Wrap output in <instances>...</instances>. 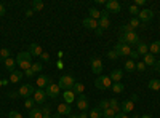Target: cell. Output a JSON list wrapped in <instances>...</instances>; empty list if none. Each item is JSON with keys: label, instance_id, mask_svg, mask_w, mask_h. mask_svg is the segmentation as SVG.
<instances>
[{"label": "cell", "instance_id": "cell-1", "mask_svg": "<svg viewBox=\"0 0 160 118\" xmlns=\"http://www.w3.org/2000/svg\"><path fill=\"white\" fill-rule=\"evenodd\" d=\"M16 65L22 70H28L32 67V54L29 51H21L16 56Z\"/></svg>", "mask_w": 160, "mask_h": 118}, {"label": "cell", "instance_id": "cell-2", "mask_svg": "<svg viewBox=\"0 0 160 118\" xmlns=\"http://www.w3.org/2000/svg\"><path fill=\"white\" fill-rule=\"evenodd\" d=\"M118 42L120 43H127V45H138L141 40H139V35L133 31V32H125V34H120L118 37Z\"/></svg>", "mask_w": 160, "mask_h": 118}, {"label": "cell", "instance_id": "cell-3", "mask_svg": "<svg viewBox=\"0 0 160 118\" xmlns=\"http://www.w3.org/2000/svg\"><path fill=\"white\" fill-rule=\"evenodd\" d=\"M58 85H59L61 89L69 91V89H72V86L75 85V78H74L72 75H62V77H59Z\"/></svg>", "mask_w": 160, "mask_h": 118}, {"label": "cell", "instance_id": "cell-4", "mask_svg": "<svg viewBox=\"0 0 160 118\" xmlns=\"http://www.w3.org/2000/svg\"><path fill=\"white\" fill-rule=\"evenodd\" d=\"M114 50H115V53H117L118 58H122V56H130V54H131V51H133L130 45H127V43H120V42L115 43Z\"/></svg>", "mask_w": 160, "mask_h": 118}, {"label": "cell", "instance_id": "cell-5", "mask_svg": "<svg viewBox=\"0 0 160 118\" xmlns=\"http://www.w3.org/2000/svg\"><path fill=\"white\" fill-rule=\"evenodd\" d=\"M95 86L98 89H109L112 86V80L109 77H106V75H101V77H98L95 80Z\"/></svg>", "mask_w": 160, "mask_h": 118}, {"label": "cell", "instance_id": "cell-6", "mask_svg": "<svg viewBox=\"0 0 160 118\" xmlns=\"http://www.w3.org/2000/svg\"><path fill=\"white\" fill-rule=\"evenodd\" d=\"M90 64H91V72L95 73V75H101L102 73V61H101V58H98V56H93L91 59H90Z\"/></svg>", "mask_w": 160, "mask_h": 118}, {"label": "cell", "instance_id": "cell-7", "mask_svg": "<svg viewBox=\"0 0 160 118\" xmlns=\"http://www.w3.org/2000/svg\"><path fill=\"white\" fill-rule=\"evenodd\" d=\"M138 19L141 21V24H146V22L152 21V19H154V11L149 10V8H142V10H139ZM142 27H144V26H142Z\"/></svg>", "mask_w": 160, "mask_h": 118}, {"label": "cell", "instance_id": "cell-8", "mask_svg": "<svg viewBox=\"0 0 160 118\" xmlns=\"http://www.w3.org/2000/svg\"><path fill=\"white\" fill-rule=\"evenodd\" d=\"M59 93H61V88H59L58 83H51V85H48V86L45 88V94H47V97L56 99V97L59 96Z\"/></svg>", "mask_w": 160, "mask_h": 118}, {"label": "cell", "instance_id": "cell-9", "mask_svg": "<svg viewBox=\"0 0 160 118\" xmlns=\"http://www.w3.org/2000/svg\"><path fill=\"white\" fill-rule=\"evenodd\" d=\"M34 91H35V88H34L31 83L22 85V86L18 89V96H21V97H24V99H28V97L34 96Z\"/></svg>", "mask_w": 160, "mask_h": 118}, {"label": "cell", "instance_id": "cell-10", "mask_svg": "<svg viewBox=\"0 0 160 118\" xmlns=\"http://www.w3.org/2000/svg\"><path fill=\"white\" fill-rule=\"evenodd\" d=\"M32 99L35 101V104L37 106H45V101H47V94H45V89H35L34 91V96H32Z\"/></svg>", "mask_w": 160, "mask_h": 118}, {"label": "cell", "instance_id": "cell-11", "mask_svg": "<svg viewBox=\"0 0 160 118\" xmlns=\"http://www.w3.org/2000/svg\"><path fill=\"white\" fill-rule=\"evenodd\" d=\"M98 24H99L98 29H101V31H104V29L109 27V24H111V21H109V11H106V10L101 11V18H99Z\"/></svg>", "mask_w": 160, "mask_h": 118}, {"label": "cell", "instance_id": "cell-12", "mask_svg": "<svg viewBox=\"0 0 160 118\" xmlns=\"http://www.w3.org/2000/svg\"><path fill=\"white\" fill-rule=\"evenodd\" d=\"M53 82H51V77L50 75H38L37 77V86L40 88V89H45L48 85H51Z\"/></svg>", "mask_w": 160, "mask_h": 118}, {"label": "cell", "instance_id": "cell-13", "mask_svg": "<svg viewBox=\"0 0 160 118\" xmlns=\"http://www.w3.org/2000/svg\"><path fill=\"white\" fill-rule=\"evenodd\" d=\"M133 110H135V102H133L131 99L128 101H123V102H120V112H123V113H131Z\"/></svg>", "mask_w": 160, "mask_h": 118}, {"label": "cell", "instance_id": "cell-14", "mask_svg": "<svg viewBox=\"0 0 160 118\" xmlns=\"http://www.w3.org/2000/svg\"><path fill=\"white\" fill-rule=\"evenodd\" d=\"M122 10V5H120L117 0H109V2H106V11L109 13H120Z\"/></svg>", "mask_w": 160, "mask_h": 118}, {"label": "cell", "instance_id": "cell-15", "mask_svg": "<svg viewBox=\"0 0 160 118\" xmlns=\"http://www.w3.org/2000/svg\"><path fill=\"white\" fill-rule=\"evenodd\" d=\"M75 104H77V107H78V110H80V112H85V110L88 109V99H87V96H85V94L77 96Z\"/></svg>", "mask_w": 160, "mask_h": 118}, {"label": "cell", "instance_id": "cell-16", "mask_svg": "<svg viewBox=\"0 0 160 118\" xmlns=\"http://www.w3.org/2000/svg\"><path fill=\"white\" fill-rule=\"evenodd\" d=\"M82 24H83V27L88 29V31H96V29L99 27L98 21H96V19H91V18H85V19L82 21Z\"/></svg>", "mask_w": 160, "mask_h": 118}, {"label": "cell", "instance_id": "cell-17", "mask_svg": "<svg viewBox=\"0 0 160 118\" xmlns=\"http://www.w3.org/2000/svg\"><path fill=\"white\" fill-rule=\"evenodd\" d=\"M29 53L32 54V58L35 56V58H40L42 56V53H43V50H42V46H40L38 43H31L29 45Z\"/></svg>", "mask_w": 160, "mask_h": 118}, {"label": "cell", "instance_id": "cell-18", "mask_svg": "<svg viewBox=\"0 0 160 118\" xmlns=\"http://www.w3.org/2000/svg\"><path fill=\"white\" fill-rule=\"evenodd\" d=\"M56 113H59L61 116H69L71 115V106H69V104H66V102H61L58 106Z\"/></svg>", "mask_w": 160, "mask_h": 118}, {"label": "cell", "instance_id": "cell-19", "mask_svg": "<svg viewBox=\"0 0 160 118\" xmlns=\"http://www.w3.org/2000/svg\"><path fill=\"white\" fill-rule=\"evenodd\" d=\"M3 67L11 73V72H15L16 70V59H13V58H8L3 61Z\"/></svg>", "mask_w": 160, "mask_h": 118}, {"label": "cell", "instance_id": "cell-20", "mask_svg": "<svg viewBox=\"0 0 160 118\" xmlns=\"http://www.w3.org/2000/svg\"><path fill=\"white\" fill-rule=\"evenodd\" d=\"M22 77H24V73L21 72V70H15V72H11L10 73V83H19L21 80H22Z\"/></svg>", "mask_w": 160, "mask_h": 118}, {"label": "cell", "instance_id": "cell-21", "mask_svg": "<svg viewBox=\"0 0 160 118\" xmlns=\"http://www.w3.org/2000/svg\"><path fill=\"white\" fill-rule=\"evenodd\" d=\"M109 78L114 82V83H118L120 80L123 78V72L120 70V69H114L112 72H111V75H109Z\"/></svg>", "mask_w": 160, "mask_h": 118}, {"label": "cell", "instance_id": "cell-22", "mask_svg": "<svg viewBox=\"0 0 160 118\" xmlns=\"http://www.w3.org/2000/svg\"><path fill=\"white\" fill-rule=\"evenodd\" d=\"M62 97H64V102H66V104H69V106H71L72 102H75V99H77V96H75V94L72 93L71 89H69V91H64Z\"/></svg>", "mask_w": 160, "mask_h": 118}, {"label": "cell", "instance_id": "cell-23", "mask_svg": "<svg viewBox=\"0 0 160 118\" xmlns=\"http://www.w3.org/2000/svg\"><path fill=\"white\" fill-rule=\"evenodd\" d=\"M136 46H138L136 51H138V54H139V56H144V54H148V53H149V45H148V43L139 42Z\"/></svg>", "mask_w": 160, "mask_h": 118}, {"label": "cell", "instance_id": "cell-24", "mask_svg": "<svg viewBox=\"0 0 160 118\" xmlns=\"http://www.w3.org/2000/svg\"><path fill=\"white\" fill-rule=\"evenodd\" d=\"M83 89H85V85L83 83H80V82H75V85L72 86V93L75 94V96H80V94H83Z\"/></svg>", "mask_w": 160, "mask_h": 118}, {"label": "cell", "instance_id": "cell-25", "mask_svg": "<svg viewBox=\"0 0 160 118\" xmlns=\"http://www.w3.org/2000/svg\"><path fill=\"white\" fill-rule=\"evenodd\" d=\"M142 62H144L146 65H155V56L151 54V53L144 54V56H142Z\"/></svg>", "mask_w": 160, "mask_h": 118}, {"label": "cell", "instance_id": "cell-26", "mask_svg": "<svg viewBox=\"0 0 160 118\" xmlns=\"http://www.w3.org/2000/svg\"><path fill=\"white\" fill-rule=\"evenodd\" d=\"M149 53L151 54H160V42H152L149 45Z\"/></svg>", "mask_w": 160, "mask_h": 118}, {"label": "cell", "instance_id": "cell-27", "mask_svg": "<svg viewBox=\"0 0 160 118\" xmlns=\"http://www.w3.org/2000/svg\"><path fill=\"white\" fill-rule=\"evenodd\" d=\"M148 88L152 89V91H158L160 89V80H158V78H152V80H149Z\"/></svg>", "mask_w": 160, "mask_h": 118}, {"label": "cell", "instance_id": "cell-28", "mask_svg": "<svg viewBox=\"0 0 160 118\" xmlns=\"http://www.w3.org/2000/svg\"><path fill=\"white\" fill-rule=\"evenodd\" d=\"M102 116V110L99 107H95L88 112V118H101Z\"/></svg>", "mask_w": 160, "mask_h": 118}, {"label": "cell", "instance_id": "cell-29", "mask_svg": "<svg viewBox=\"0 0 160 118\" xmlns=\"http://www.w3.org/2000/svg\"><path fill=\"white\" fill-rule=\"evenodd\" d=\"M29 118H43L42 109H38V107H34L32 110H29Z\"/></svg>", "mask_w": 160, "mask_h": 118}, {"label": "cell", "instance_id": "cell-30", "mask_svg": "<svg viewBox=\"0 0 160 118\" xmlns=\"http://www.w3.org/2000/svg\"><path fill=\"white\" fill-rule=\"evenodd\" d=\"M90 16L88 18H91V19H96V21H99V18H101V11L99 10H96L95 7H93V8H90Z\"/></svg>", "mask_w": 160, "mask_h": 118}, {"label": "cell", "instance_id": "cell-31", "mask_svg": "<svg viewBox=\"0 0 160 118\" xmlns=\"http://www.w3.org/2000/svg\"><path fill=\"white\" fill-rule=\"evenodd\" d=\"M123 67H125V70H128V72H133V70H136V62L133 61V59H128V61L123 64Z\"/></svg>", "mask_w": 160, "mask_h": 118}, {"label": "cell", "instance_id": "cell-32", "mask_svg": "<svg viewBox=\"0 0 160 118\" xmlns=\"http://www.w3.org/2000/svg\"><path fill=\"white\" fill-rule=\"evenodd\" d=\"M128 26L135 31V29H138V27H142V24H141V21L138 19V18H131L130 19V22H128Z\"/></svg>", "mask_w": 160, "mask_h": 118}, {"label": "cell", "instance_id": "cell-33", "mask_svg": "<svg viewBox=\"0 0 160 118\" xmlns=\"http://www.w3.org/2000/svg\"><path fill=\"white\" fill-rule=\"evenodd\" d=\"M43 2H42V0H32V10L34 11H42L43 10Z\"/></svg>", "mask_w": 160, "mask_h": 118}, {"label": "cell", "instance_id": "cell-34", "mask_svg": "<svg viewBox=\"0 0 160 118\" xmlns=\"http://www.w3.org/2000/svg\"><path fill=\"white\" fill-rule=\"evenodd\" d=\"M111 88H112V91H114L115 94L123 93V89H125V86H123L122 83H120V82H118V83H112V86H111Z\"/></svg>", "mask_w": 160, "mask_h": 118}, {"label": "cell", "instance_id": "cell-35", "mask_svg": "<svg viewBox=\"0 0 160 118\" xmlns=\"http://www.w3.org/2000/svg\"><path fill=\"white\" fill-rule=\"evenodd\" d=\"M109 106H111V109L117 113V112H120V102L114 97V99H109Z\"/></svg>", "mask_w": 160, "mask_h": 118}, {"label": "cell", "instance_id": "cell-36", "mask_svg": "<svg viewBox=\"0 0 160 118\" xmlns=\"http://www.w3.org/2000/svg\"><path fill=\"white\" fill-rule=\"evenodd\" d=\"M128 11H130V15H131V18H138V15H139V8L133 3V5H130L128 7Z\"/></svg>", "mask_w": 160, "mask_h": 118}, {"label": "cell", "instance_id": "cell-37", "mask_svg": "<svg viewBox=\"0 0 160 118\" xmlns=\"http://www.w3.org/2000/svg\"><path fill=\"white\" fill-rule=\"evenodd\" d=\"M24 107L28 109V110H32L35 107V101L32 97H28V99H24Z\"/></svg>", "mask_w": 160, "mask_h": 118}, {"label": "cell", "instance_id": "cell-38", "mask_svg": "<svg viewBox=\"0 0 160 118\" xmlns=\"http://www.w3.org/2000/svg\"><path fill=\"white\" fill-rule=\"evenodd\" d=\"M31 69L34 70V73H40V72H42V69H43V64L42 62H32V67Z\"/></svg>", "mask_w": 160, "mask_h": 118}, {"label": "cell", "instance_id": "cell-39", "mask_svg": "<svg viewBox=\"0 0 160 118\" xmlns=\"http://www.w3.org/2000/svg\"><path fill=\"white\" fill-rule=\"evenodd\" d=\"M98 107H99L101 110H108V109H111V106H109V99H102V101H99Z\"/></svg>", "mask_w": 160, "mask_h": 118}, {"label": "cell", "instance_id": "cell-40", "mask_svg": "<svg viewBox=\"0 0 160 118\" xmlns=\"http://www.w3.org/2000/svg\"><path fill=\"white\" fill-rule=\"evenodd\" d=\"M8 58H10V50L8 48H2V50H0V59L5 61Z\"/></svg>", "mask_w": 160, "mask_h": 118}, {"label": "cell", "instance_id": "cell-41", "mask_svg": "<svg viewBox=\"0 0 160 118\" xmlns=\"http://www.w3.org/2000/svg\"><path fill=\"white\" fill-rule=\"evenodd\" d=\"M115 116V112L112 109H108V110H102V118H114Z\"/></svg>", "mask_w": 160, "mask_h": 118}, {"label": "cell", "instance_id": "cell-42", "mask_svg": "<svg viewBox=\"0 0 160 118\" xmlns=\"http://www.w3.org/2000/svg\"><path fill=\"white\" fill-rule=\"evenodd\" d=\"M146 67H148V65H146L142 61H141V62H136V70H138V72H144Z\"/></svg>", "mask_w": 160, "mask_h": 118}, {"label": "cell", "instance_id": "cell-43", "mask_svg": "<svg viewBox=\"0 0 160 118\" xmlns=\"http://www.w3.org/2000/svg\"><path fill=\"white\" fill-rule=\"evenodd\" d=\"M42 113H43V115H51V107L48 106V104L42 106Z\"/></svg>", "mask_w": 160, "mask_h": 118}, {"label": "cell", "instance_id": "cell-44", "mask_svg": "<svg viewBox=\"0 0 160 118\" xmlns=\"http://www.w3.org/2000/svg\"><path fill=\"white\" fill-rule=\"evenodd\" d=\"M8 118H22V115H21L19 112H16V110H11V112L8 113Z\"/></svg>", "mask_w": 160, "mask_h": 118}, {"label": "cell", "instance_id": "cell-45", "mask_svg": "<svg viewBox=\"0 0 160 118\" xmlns=\"http://www.w3.org/2000/svg\"><path fill=\"white\" fill-rule=\"evenodd\" d=\"M108 58H109V59H112V61L118 58V56H117V53H115V50H109V51H108Z\"/></svg>", "mask_w": 160, "mask_h": 118}, {"label": "cell", "instance_id": "cell-46", "mask_svg": "<svg viewBox=\"0 0 160 118\" xmlns=\"http://www.w3.org/2000/svg\"><path fill=\"white\" fill-rule=\"evenodd\" d=\"M40 59H42L43 62H50V54L43 51V53H42V56H40Z\"/></svg>", "mask_w": 160, "mask_h": 118}, {"label": "cell", "instance_id": "cell-47", "mask_svg": "<svg viewBox=\"0 0 160 118\" xmlns=\"http://www.w3.org/2000/svg\"><path fill=\"white\" fill-rule=\"evenodd\" d=\"M114 118H130V115H127V113H123V112H117Z\"/></svg>", "mask_w": 160, "mask_h": 118}, {"label": "cell", "instance_id": "cell-48", "mask_svg": "<svg viewBox=\"0 0 160 118\" xmlns=\"http://www.w3.org/2000/svg\"><path fill=\"white\" fill-rule=\"evenodd\" d=\"M24 75H26V77H34L35 73H34L32 69H28V70H24Z\"/></svg>", "mask_w": 160, "mask_h": 118}, {"label": "cell", "instance_id": "cell-49", "mask_svg": "<svg viewBox=\"0 0 160 118\" xmlns=\"http://www.w3.org/2000/svg\"><path fill=\"white\" fill-rule=\"evenodd\" d=\"M130 56H131V59H138V58H139L138 51H131V54H130Z\"/></svg>", "mask_w": 160, "mask_h": 118}, {"label": "cell", "instance_id": "cell-50", "mask_svg": "<svg viewBox=\"0 0 160 118\" xmlns=\"http://www.w3.org/2000/svg\"><path fill=\"white\" fill-rule=\"evenodd\" d=\"M154 69H155L157 72H160V59H157V61H155V65H154Z\"/></svg>", "mask_w": 160, "mask_h": 118}, {"label": "cell", "instance_id": "cell-51", "mask_svg": "<svg viewBox=\"0 0 160 118\" xmlns=\"http://www.w3.org/2000/svg\"><path fill=\"white\" fill-rule=\"evenodd\" d=\"M5 11H7V10H5L3 3H0V16H3V15H5Z\"/></svg>", "mask_w": 160, "mask_h": 118}, {"label": "cell", "instance_id": "cell-52", "mask_svg": "<svg viewBox=\"0 0 160 118\" xmlns=\"http://www.w3.org/2000/svg\"><path fill=\"white\" fill-rule=\"evenodd\" d=\"M144 3H146V0H136V2H135V5H136V7H142Z\"/></svg>", "mask_w": 160, "mask_h": 118}, {"label": "cell", "instance_id": "cell-53", "mask_svg": "<svg viewBox=\"0 0 160 118\" xmlns=\"http://www.w3.org/2000/svg\"><path fill=\"white\" fill-rule=\"evenodd\" d=\"M34 13H35L34 10H26V16H28V18H31V16L34 15Z\"/></svg>", "mask_w": 160, "mask_h": 118}, {"label": "cell", "instance_id": "cell-54", "mask_svg": "<svg viewBox=\"0 0 160 118\" xmlns=\"http://www.w3.org/2000/svg\"><path fill=\"white\" fill-rule=\"evenodd\" d=\"M77 116H78V118H88V113H87V112H80Z\"/></svg>", "mask_w": 160, "mask_h": 118}, {"label": "cell", "instance_id": "cell-55", "mask_svg": "<svg viewBox=\"0 0 160 118\" xmlns=\"http://www.w3.org/2000/svg\"><path fill=\"white\" fill-rule=\"evenodd\" d=\"M8 82H10V80H0V86H5Z\"/></svg>", "mask_w": 160, "mask_h": 118}, {"label": "cell", "instance_id": "cell-56", "mask_svg": "<svg viewBox=\"0 0 160 118\" xmlns=\"http://www.w3.org/2000/svg\"><path fill=\"white\" fill-rule=\"evenodd\" d=\"M139 118H152V115H149V113H144V115H141Z\"/></svg>", "mask_w": 160, "mask_h": 118}, {"label": "cell", "instance_id": "cell-57", "mask_svg": "<svg viewBox=\"0 0 160 118\" xmlns=\"http://www.w3.org/2000/svg\"><path fill=\"white\" fill-rule=\"evenodd\" d=\"M95 32H96V35H102V31H101V29H96Z\"/></svg>", "mask_w": 160, "mask_h": 118}, {"label": "cell", "instance_id": "cell-58", "mask_svg": "<svg viewBox=\"0 0 160 118\" xmlns=\"http://www.w3.org/2000/svg\"><path fill=\"white\" fill-rule=\"evenodd\" d=\"M68 118H78V116H77V115H69Z\"/></svg>", "mask_w": 160, "mask_h": 118}, {"label": "cell", "instance_id": "cell-59", "mask_svg": "<svg viewBox=\"0 0 160 118\" xmlns=\"http://www.w3.org/2000/svg\"><path fill=\"white\" fill-rule=\"evenodd\" d=\"M43 118H51V115H43Z\"/></svg>", "mask_w": 160, "mask_h": 118}, {"label": "cell", "instance_id": "cell-60", "mask_svg": "<svg viewBox=\"0 0 160 118\" xmlns=\"http://www.w3.org/2000/svg\"><path fill=\"white\" fill-rule=\"evenodd\" d=\"M131 118H139V116H138V115H133V116H131Z\"/></svg>", "mask_w": 160, "mask_h": 118}]
</instances>
